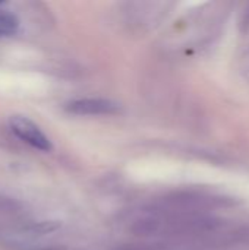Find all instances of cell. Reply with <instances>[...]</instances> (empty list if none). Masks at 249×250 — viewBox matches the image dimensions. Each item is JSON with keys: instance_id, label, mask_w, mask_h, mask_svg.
<instances>
[{"instance_id": "obj_3", "label": "cell", "mask_w": 249, "mask_h": 250, "mask_svg": "<svg viewBox=\"0 0 249 250\" xmlns=\"http://www.w3.org/2000/svg\"><path fill=\"white\" fill-rule=\"evenodd\" d=\"M19 29V19L16 15L0 10V37H9L16 34Z\"/></svg>"}, {"instance_id": "obj_2", "label": "cell", "mask_w": 249, "mask_h": 250, "mask_svg": "<svg viewBox=\"0 0 249 250\" xmlns=\"http://www.w3.org/2000/svg\"><path fill=\"white\" fill-rule=\"evenodd\" d=\"M65 110L75 116H110L119 113L120 107L106 98H79L66 103Z\"/></svg>"}, {"instance_id": "obj_1", "label": "cell", "mask_w": 249, "mask_h": 250, "mask_svg": "<svg viewBox=\"0 0 249 250\" xmlns=\"http://www.w3.org/2000/svg\"><path fill=\"white\" fill-rule=\"evenodd\" d=\"M9 127L15 136H18L22 142L28 144L34 149L50 152L53 149L51 141L45 136V133L28 117L25 116H12L9 117Z\"/></svg>"}]
</instances>
